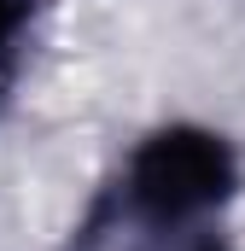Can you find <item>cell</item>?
<instances>
[{
    "instance_id": "cell-1",
    "label": "cell",
    "mask_w": 245,
    "mask_h": 251,
    "mask_svg": "<svg viewBox=\"0 0 245 251\" xmlns=\"http://www.w3.org/2000/svg\"><path fill=\"white\" fill-rule=\"evenodd\" d=\"M234 193V152L210 128H158L134 164H128V199L152 222H181L193 210H210Z\"/></svg>"
},
{
    "instance_id": "cell-3",
    "label": "cell",
    "mask_w": 245,
    "mask_h": 251,
    "mask_svg": "<svg viewBox=\"0 0 245 251\" xmlns=\"http://www.w3.org/2000/svg\"><path fill=\"white\" fill-rule=\"evenodd\" d=\"M198 251H222V246H216V240H204V246H198Z\"/></svg>"
},
{
    "instance_id": "cell-2",
    "label": "cell",
    "mask_w": 245,
    "mask_h": 251,
    "mask_svg": "<svg viewBox=\"0 0 245 251\" xmlns=\"http://www.w3.org/2000/svg\"><path fill=\"white\" fill-rule=\"evenodd\" d=\"M18 24H24V0H0V53H6V41H12Z\"/></svg>"
}]
</instances>
